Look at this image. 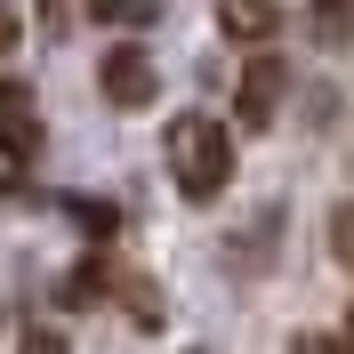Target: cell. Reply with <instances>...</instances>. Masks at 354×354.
Listing matches in <instances>:
<instances>
[{
	"label": "cell",
	"mask_w": 354,
	"mask_h": 354,
	"mask_svg": "<svg viewBox=\"0 0 354 354\" xmlns=\"http://www.w3.org/2000/svg\"><path fill=\"white\" fill-rule=\"evenodd\" d=\"M161 153H169V177L185 201H218L234 185V137L209 121V113H177L169 137H161Z\"/></svg>",
	"instance_id": "1"
},
{
	"label": "cell",
	"mask_w": 354,
	"mask_h": 354,
	"mask_svg": "<svg viewBox=\"0 0 354 354\" xmlns=\"http://www.w3.org/2000/svg\"><path fill=\"white\" fill-rule=\"evenodd\" d=\"M282 81H290L282 57H266V48L242 65V81H234V113H242V129H274V113H282Z\"/></svg>",
	"instance_id": "2"
},
{
	"label": "cell",
	"mask_w": 354,
	"mask_h": 354,
	"mask_svg": "<svg viewBox=\"0 0 354 354\" xmlns=\"http://www.w3.org/2000/svg\"><path fill=\"white\" fill-rule=\"evenodd\" d=\"M97 88H105L113 105H153L161 73H153V57H145V48H105V65H97Z\"/></svg>",
	"instance_id": "3"
},
{
	"label": "cell",
	"mask_w": 354,
	"mask_h": 354,
	"mask_svg": "<svg viewBox=\"0 0 354 354\" xmlns=\"http://www.w3.org/2000/svg\"><path fill=\"white\" fill-rule=\"evenodd\" d=\"M274 24H282V0H218V32L225 41H274Z\"/></svg>",
	"instance_id": "4"
},
{
	"label": "cell",
	"mask_w": 354,
	"mask_h": 354,
	"mask_svg": "<svg viewBox=\"0 0 354 354\" xmlns=\"http://www.w3.org/2000/svg\"><path fill=\"white\" fill-rule=\"evenodd\" d=\"M306 24H314V41H322V48H354V0H314Z\"/></svg>",
	"instance_id": "5"
},
{
	"label": "cell",
	"mask_w": 354,
	"mask_h": 354,
	"mask_svg": "<svg viewBox=\"0 0 354 354\" xmlns=\"http://www.w3.org/2000/svg\"><path fill=\"white\" fill-rule=\"evenodd\" d=\"M81 8L97 24H145V17H153V0H81Z\"/></svg>",
	"instance_id": "6"
},
{
	"label": "cell",
	"mask_w": 354,
	"mask_h": 354,
	"mask_svg": "<svg viewBox=\"0 0 354 354\" xmlns=\"http://www.w3.org/2000/svg\"><path fill=\"white\" fill-rule=\"evenodd\" d=\"M330 250H338V266L354 274V201H338V209H330Z\"/></svg>",
	"instance_id": "7"
},
{
	"label": "cell",
	"mask_w": 354,
	"mask_h": 354,
	"mask_svg": "<svg viewBox=\"0 0 354 354\" xmlns=\"http://www.w3.org/2000/svg\"><path fill=\"white\" fill-rule=\"evenodd\" d=\"M17 113H32V88H24V81H0V129H8Z\"/></svg>",
	"instance_id": "8"
},
{
	"label": "cell",
	"mask_w": 354,
	"mask_h": 354,
	"mask_svg": "<svg viewBox=\"0 0 354 354\" xmlns=\"http://www.w3.org/2000/svg\"><path fill=\"white\" fill-rule=\"evenodd\" d=\"M17 32H24V24H17V8H0V57L17 48Z\"/></svg>",
	"instance_id": "9"
},
{
	"label": "cell",
	"mask_w": 354,
	"mask_h": 354,
	"mask_svg": "<svg viewBox=\"0 0 354 354\" xmlns=\"http://www.w3.org/2000/svg\"><path fill=\"white\" fill-rule=\"evenodd\" d=\"M346 338H354V314H346Z\"/></svg>",
	"instance_id": "10"
}]
</instances>
